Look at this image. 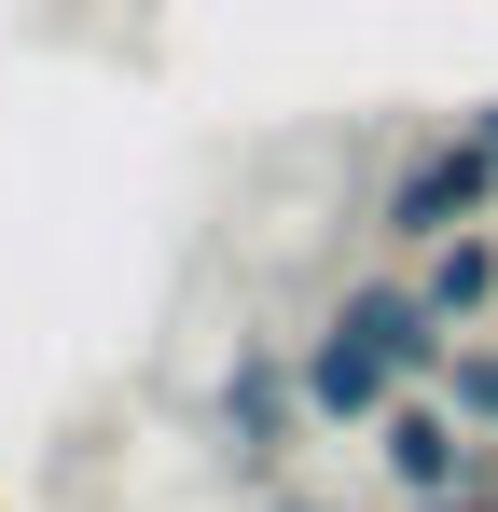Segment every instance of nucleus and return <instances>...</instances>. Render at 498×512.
<instances>
[{"label": "nucleus", "mask_w": 498, "mask_h": 512, "mask_svg": "<svg viewBox=\"0 0 498 512\" xmlns=\"http://www.w3.org/2000/svg\"><path fill=\"white\" fill-rule=\"evenodd\" d=\"M415 291H429V305H443V319L471 333V319L498 305V236L471 222V236H443V250H415Z\"/></svg>", "instance_id": "nucleus-5"}, {"label": "nucleus", "mask_w": 498, "mask_h": 512, "mask_svg": "<svg viewBox=\"0 0 498 512\" xmlns=\"http://www.w3.org/2000/svg\"><path fill=\"white\" fill-rule=\"evenodd\" d=\"M402 512H498V457H485V485H457V499H402Z\"/></svg>", "instance_id": "nucleus-7"}, {"label": "nucleus", "mask_w": 498, "mask_h": 512, "mask_svg": "<svg viewBox=\"0 0 498 512\" xmlns=\"http://www.w3.org/2000/svg\"><path fill=\"white\" fill-rule=\"evenodd\" d=\"M471 222H498V153L471 139V111H457L443 139H415L402 167H388L374 236H388V250H443V236H471Z\"/></svg>", "instance_id": "nucleus-1"}, {"label": "nucleus", "mask_w": 498, "mask_h": 512, "mask_svg": "<svg viewBox=\"0 0 498 512\" xmlns=\"http://www.w3.org/2000/svg\"><path fill=\"white\" fill-rule=\"evenodd\" d=\"M291 360H305V416H319V429H374V416H388V402L415 388L402 360H388V346H360L346 319H319V333L291 346Z\"/></svg>", "instance_id": "nucleus-4"}, {"label": "nucleus", "mask_w": 498, "mask_h": 512, "mask_svg": "<svg viewBox=\"0 0 498 512\" xmlns=\"http://www.w3.org/2000/svg\"><path fill=\"white\" fill-rule=\"evenodd\" d=\"M263 512H332V499H291V485H277V499H263Z\"/></svg>", "instance_id": "nucleus-9"}, {"label": "nucleus", "mask_w": 498, "mask_h": 512, "mask_svg": "<svg viewBox=\"0 0 498 512\" xmlns=\"http://www.w3.org/2000/svg\"><path fill=\"white\" fill-rule=\"evenodd\" d=\"M471 139H485V153H498V97H485V111H471Z\"/></svg>", "instance_id": "nucleus-8"}, {"label": "nucleus", "mask_w": 498, "mask_h": 512, "mask_svg": "<svg viewBox=\"0 0 498 512\" xmlns=\"http://www.w3.org/2000/svg\"><path fill=\"white\" fill-rule=\"evenodd\" d=\"M374 457H388V485H402V499H457V485H485V457H498V443L457 416L443 388H402V402L374 416Z\"/></svg>", "instance_id": "nucleus-2"}, {"label": "nucleus", "mask_w": 498, "mask_h": 512, "mask_svg": "<svg viewBox=\"0 0 498 512\" xmlns=\"http://www.w3.org/2000/svg\"><path fill=\"white\" fill-rule=\"evenodd\" d=\"M443 402L498 443V333H457V360H443Z\"/></svg>", "instance_id": "nucleus-6"}, {"label": "nucleus", "mask_w": 498, "mask_h": 512, "mask_svg": "<svg viewBox=\"0 0 498 512\" xmlns=\"http://www.w3.org/2000/svg\"><path fill=\"white\" fill-rule=\"evenodd\" d=\"M305 429H319L305 416V360L291 346H236L222 360V443H236V471H277Z\"/></svg>", "instance_id": "nucleus-3"}]
</instances>
